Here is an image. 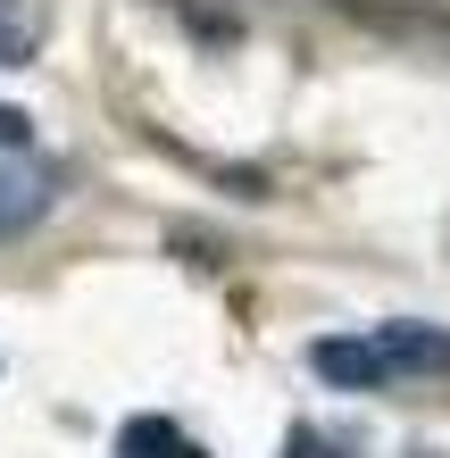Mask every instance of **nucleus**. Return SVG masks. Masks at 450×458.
Here are the masks:
<instances>
[{
  "label": "nucleus",
  "mask_w": 450,
  "mask_h": 458,
  "mask_svg": "<svg viewBox=\"0 0 450 458\" xmlns=\"http://www.w3.org/2000/svg\"><path fill=\"white\" fill-rule=\"evenodd\" d=\"M309 367L326 375L334 392H376V384H392L376 334H326V342H309Z\"/></svg>",
  "instance_id": "obj_1"
},
{
  "label": "nucleus",
  "mask_w": 450,
  "mask_h": 458,
  "mask_svg": "<svg viewBox=\"0 0 450 458\" xmlns=\"http://www.w3.org/2000/svg\"><path fill=\"white\" fill-rule=\"evenodd\" d=\"M42 208H50V175L25 150H9L0 158V242L25 233V225H42Z\"/></svg>",
  "instance_id": "obj_2"
},
{
  "label": "nucleus",
  "mask_w": 450,
  "mask_h": 458,
  "mask_svg": "<svg viewBox=\"0 0 450 458\" xmlns=\"http://www.w3.org/2000/svg\"><path fill=\"white\" fill-rule=\"evenodd\" d=\"M376 350L392 375H450V334L442 326H376Z\"/></svg>",
  "instance_id": "obj_3"
},
{
  "label": "nucleus",
  "mask_w": 450,
  "mask_h": 458,
  "mask_svg": "<svg viewBox=\"0 0 450 458\" xmlns=\"http://www.w3.org/2000/svg\"><path fill=\"white\" fill-rule=\"evenodd\" d=\"M117 458H208L192 434H175L167 417H125L117 425Z\"/></svg>",
  "instance_id": "obj_4"
},
{
  "label": "nucleus",
  "mask_w": 450,
  "mask_h": 458,
  "mask_svg": "<svg viewBox=\"0 0 450 458\" xmlns=\"http://www.w3.org/2000/svg\"><path fill=\"white\" fill-rule=\"evenodd\" d=\"M34 42H42L34 0H0V67H25V59H34Z\"/></svg>",
  "instance_id": "obj_5"
},
{
  "label": "nucleus",
  "mask_w": 450,
  "mask_h": 458,
  "mask_svg": "<svg viewBox=\"0 0 450 458\" xmlns=\"http://www.w3.org/2000/svg\"><path fill=\"white\" fill-rule=\"evenodd\" d=\"M25 133H34V117H25V109H9V100H0V158H9V150H25Z\"/></svg>",
  "instance_id": "obj_6"
},
{
  "label": "nucleus",
  "mask_w": 450,
  "mask_h": 458,
  "mask_svg": "<svg viewBox=\"0 0 450 458\" xmlns=\"http://www.w3.org/2000/svg\"><path fill=\"white\" fill-rule=\"evenodd\" d=\"M284 458H334L326 434H309V425H293V442H284Z\"/></svg>",
  "instance_id": "obj_7"
}]
</instances>
